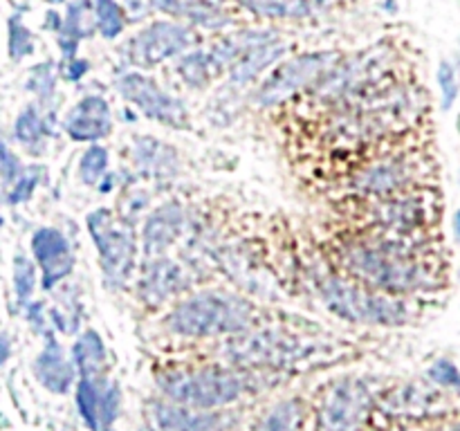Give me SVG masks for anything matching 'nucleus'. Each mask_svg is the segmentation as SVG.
I'll list each match as a JSON object with an SVG mask.
<instances>
[{
	"label": "nucleus",
	"mask_w": 460,
	"mask_h": 431,
	"mask_svg": "<svg viewBox=\"0 0 460 431\" xmlns=\"http://www.w3.org/2000/svg\"><path fill=\"white\" fill-rule=\"evenodd\" d=\"M85 229L97 250L103 283L111 290L126 287L142 254V241L135 232V223L121 218L111 207H97L85 216Z\"/></svg>",
	"instance_id": "obj_5"
},
{
	"label": "nucleus",
	"mask_w": 460,
	"mask_h": 431,
	"mask_svg": "<svg viewBox=\"0 0 460 431\" xmlns=\"http://www.w3.org/2000/svg\"><path fill=\"white\" fill-rule=\"evenodd\" d=\"M106 431H117V429H115V427H111V429H106Z\"/></svg>",
	"instance_id": "obj_52"
},
{
	"label": "nucleus",
	"mask_w": 460,
	"mask_h": 431,
	"mask_svg": "<svg viewBox=\"0 0 460 431\" xmlns=\"http://www.w3.org/2000/svg\"><path fill=\"white\" fill-rule=\"evenodd\" d=\"M436 84L440 92V110L449 112L460 97V57L456 58H440L436 67Z\"/></svg>",
	"instance_id": "obj_35"
},
{
	"label": "nucleus",
	"mask_w": 460,
	"mask_h": 431,
	"mask_svg": "<svg viewBox=\"0 0 460 431\" xmlns=\"http://www.w3.org/2000/svg\"><path fill=\"white\" fill-rule=\"evenodd\" d=\"M238 4L254 16L288 21V18H305L314 12L313 0H236Z\"/></svg>",
	"instance_id": "obj_29"
},
{
	"label": "nucleus",
	"mask_w": 460,
	"mask_h": 431,
	"mask_svg": "<svg viewBox=\"0 0 460 431\" xmlns=\"http://www.w3.org/2000/svg\"><path fill=\"white\" fill-rule=\"evenodd\" d=\"M70 355L75 359L76 371H79V380L81 377L94 380V377L108 375L106 341L94 328H85L84 332L76 335V339L72 341Z\"/></svg>",
	"instance_id": "obj_25"
},
{
	"label": "nucleus",
	"mask_w": 460,
	"mask_h": 431,
	"mask_svg": "<svg viewBox=\"0 0 460 431\" xmlns=\"http://www.w3.org/2000/svg\"><path fill=\"white\" fill-rule=\"evenodd\" d=\"M72 290L67 286V290L58 292L57 303L49 305V319H52L54 330L61 332V335L72 337L79 335V323H81V303L79 299H70Z\"/></svg>",
	"instance_id": "obj_33"
},
{
	"label": "nucleus",
	"mask_w": 460,
	"mask_h": 431,
	"mask_svg": "<svg viewBox=\"0 0 460 431\" xmlns=\"http://www.w3.org/2000/svg\"><path fill=\"white\" fill-rule=\"evenodd\" d=\"M418 164L420 162L411 155L385 157V160L373 162V164L358 171L353 178V189L362 196L373 198V200L398 196L416 182L413 178L418 175Z\"/></svg>",
	"instance_id": "obj_13"
},
{
	"label": "nucleus",
	"mask_w": 460,
	"mask_h": 431,
	"mask_svg": "<svg viewBox=\"0 0 460 431\" xmlns=\"http://www.w3.org/2000/svg\"><path fill=\"white\" fill-rule=\"evenodd\" d=\"M196 43L193 30L173 21H155L126 43L124 57L130 66L153 67L180 58Z\"/></svg>",
	"instance_id": "obj_10"
},
{
	"label": "nucleus",
	"mask_w": 460,
	"mask_h": 431,
	"mask_svg": "<svg viewBox=\"0 0 460 431\" xmlns=\"http://www.w3.org/2000/svg\"><path fill=\"white\" fill-rule=\"evenodd\" d=\"M288 52V45L281 40H274V43L259 45V48H252L250 52L243 54L241 58L232 63L227 67L229 84L232 85H247L254 79H259L265 70H272L279 63L283 61Z\"/></svg>",
	"instance_id": "obj_23"
},
{
	"label": "nucleus",
	"mask_w": 460,
	"mask_h": 431,
	"mask_svg": "<svg viewBox=\"0 0 460 431\" xmlns=\"http://www.w3.org/2000/svg\"><path fill=\"white\" fill-rule=\"evenodd\" d=\"M115 90L126 103L137 108L146 119L173 130L191 128V115H189L187 103L162 88L153 76L135 70L121 72L115 79Z\"/></svg>",
	"instance_id": "obj_9"
},
{
	"label": "nucleus",
	"mask_w": 460,
	"mask_h": 431,
	"mask_svg": "<svg viewBox=\"0 0 460 431\" xmlns=\"http://www.w3.org/2000/svg\"><path fill=\"white\" fill-rule=\"evenodd\" d=\"M429 382V380H427ZM443 389L436 384H420V382H409L398 386L377 400V407L385 416L394 418H425L429 413H438L443 404Z\"/></svg>",
	"instance_id": "obj_19"
},
{
	"label": "nucleus",
	"mask_w": 460,
	"mask_h": 431,
	"mask_svg": "<svg viewBox=\"0 0 460 431\" xmlns=\"http://www.w3.org/2000/svg\"><path fill=\"white\" fill-rule=\"evenodd\" d=\"M377 398L368 380L346 375L328 384L314 413V431H362Z\"/></svg>",
	"instance_id": "obj_6"
},
{
	"label": "nucleus",
	"mask_w": 460,
	"mask_h": 431,
	"mask_svg": "<svg viewBox=\"0 0 460 431\" xmlns=\"http://www.w3.org/2000/svg\"><path fill=\"white\" fill-rule=\"evenodd\" d=\"M57 128H61L57 108H45L40 103H30L13 119L12 137L30 155H43L45 148H48V139L57 135Z\"/></svg>",
	"instance_id": "obj_21"
},
{
	"label": "nucleus",
	"mask_w": 460,
	"mask_h": 431,
	"mask_svg": "<svg viewBox=\"0 0 460 431\" xmlns=\"http://www.w3.org/2000/svg\"><path fill=\"white\" fill-rule=\"evenodd\" d=\"M22 171H25V164L18 157V153H13L7 139H3L0 142V184H3V193L13 187V182L21 178Z\"/></svg>",
	"instance_id": "obj_41"
},
{
	"label": "nucleus",
	"mask_w": 460,
	"mask_h": 431,
	"mask_svg": "<svg viewBox=\"0 0 460 431\" xmlns=\"http://www.w3.org/2000/svg\"><path fill=\"white\" fill-rule=\"evenodd\" d=\"M130 160L139 178L162 182L178 175L180 153L169 142L153 137V135H137L130 146Z\"/></svg>",
	"instance_id": "obj_20"
},
{
	"label": "nucleus",
	"mask_w": 460,
	"mask_h": 431,
	"mask_svg": "<svg viewBox=\"0 0 460 431\" xmlns=\"http://www.w3.org/2000/svg\"><path fill=\"white\" fill-rule=\"evenodd\" d=\"M164 398L198 411H216L236 404L250 391L245 373L232 366L166 368L155 375Z\"/></svg>",
	"instance_id": "obj_4"
},
{
	"label": "nucleus",
	"mask_w": 460,
	"mask_h": 431,
	"mask_svg": "<svg viewBox=\"0 0 460 431\" xmlns=\"http://www.w3.org/2000/svg\"><path fill=\"white\" fill-rule=\"evenodd\" d=\"M148 420L157 431H229L238 416L227 409L198 411L160 395L148 402Z\"/></svg>",
	"instance_id": "obj_12"
},
{
	"label": "nucleus",
	"mask_w": 460,
	"mask_h": 431,
	"mask_svg": "<svg viewBox=\"0 0 460 431\" xmlns=\"http://www.w3.org/2000/svg\"><path fill=\"white\" fill-rule=\"evenodd\" d=\"M30 254L39 265L43 292H54L61 287L75 272V250L61 229L49 224L36 227L30 236Z\"/></svg>",
	"instance_id": "obj_11"
},
{
	"label": "nucleus",
	"mask_w": 460,
	"mask_h": 431,
	"mask_svg": "<svg viewBox=\"0 0 460 431\" xmlns=\"http://www.w3.org/2000/svg\"><path fill=\"white\" fill-rule=\"evenodd\" d=\"M97 30L106 40H115L126 30V9L119 0H94Z\"/></svg>",
	"instance_id": "obj_36"
},
{
	"label": "nucleus",
	"mask_w": 460,
	"mask_h": 431,
	"mask_svg": "<svg viewBox=\"0 0 460 431\" xmlns=\"http://www.w3.org/2000/svg\"><path fill=\"white\" fill-rule=\"evenodd\" d=\"M7 34H9L7 36V52H9V58H12L13 63L25 61L27 57H31V54H34L36 40H34V36H31L30 27L22 22L21 13H13V16H9Z\"/></svg>",
	"instance_id": "obj_37"
},
{
	"label": "nucleus",
	"mask_w": 460,
	"mask_h": 431,
	"mask_svg": "<svg viewBox=\"0 0 460 431\" xmlns=\"http://www.w3.org/2000/svg\"><path fill=\"white\" fill-rule=\"evenodd\" d=\"M117 178H119V175L112 173V171H108V173L103 175L102 182H99L94 189H97L99 193H112V191H115V187H119V184H121Z\"/></svg>",
	"instance_id": "obj_44"
},
{
	"label": "nucleus",
	"mask_w": 460,
	"mask_h": 431,
	"mask_svg": "<svg viewBox=\"0 0 460 431\" xmlns=\"http://www.w3.org/2000/svg\"><path fill=\"white\" fill-rule=\"evenodd\" d=\"M456 124H458V133H460V115H458V121H456Z\"/></svg>",
	"instance_id": "obj_50"
},
{
	"label": "nucleus",
	"mask_w": 460,
	"mask_h": 431,
	"mask_svg": "<svg viewBox=\"0 0 460 431\" xmlns=\"http://www.w3.org/2000/svg\"><path fill=\"white\" fill-rule=\"evenodd\" d=\"M431 384L440 386L443 391H452L460 398V366L452 357H438L429 364L425 373Z\"/></svg>",
	"instance_id": "obj_38"
},
{
	"label": "nucleus",
	"mask_w": 460,
	"mask_h": 431,
	"mask_svg": "<svg viewBox=\"0 0 460 431\" xmlns=\"http://www.w3.org/2000/svg\"><path fill=\"white\" fill-rule=\"evenodd\" d=\"M31 373H34L36 382L52 395L72 393V389L79 382L75 359H72V355L66 353V348H63L57 337L43 341L34 362H31Z\"/></svg>",
	"instance_id": "obj_18"
},
{
	"label": "nucleus",
	"mask_w": 460,
	"mask_h": 431,
	"mask_svg": "<svg viewBox=\"0 0 460 431\" xmlns=\"http://www.w3.org/2000/svg\"><path fill=\"white\" fill-rule=\"evenodd\" d=\"M447 431H460V425H456V427H449Z\"/></svg>",
	"instance_id": "obj_49"
},
{
	"label": "nucleus",
	"mask_w": 460,
	"mask_h": 431,
	"mask_svg": "<svg viewBox=\"0 0 460 431\" xmlns=\"http://www.w3.org/2000/svg\"><path fill=\"white\" fill-rule=\"evenodd\" d=\"M9 357H12V337L7 330H3V335H0V364L4 366Z\"/></svg>",
	"instance_id": "obj_45"
},
{
	"label": "nucleus",
	"mask_w": 460,
	"mask_h": 431,
	"mask_svg": "<svg viewBox=\"0 0 460 431\" xmlns=\"http://www.w3.org/2000/svg\"><path fill=\"white\" fill-rule=\"evenodd\" d=\"M225 359L243 368H283L305 357L304 341L279 330H247L225 341Z\"/></svg>",
	"instance_id": "obj_8"
},
{
	"label": "nucleus",
	"mask_w": 460,
	"mask_h": 431,
	"mask_svg": "<svg viewBox=\"0 0 460 431\" xmlns=\"http://www.w3.org/2000/svg\"><path fill=\"white\" fill-rule=\"evenodd\" d=\"M146 207H148L146 193L142 191L124 193V200L119 202V211H117V214H119L121 218L130 220V223H137V218L146 211Z\"/></svg>",
	"instance_id": "obj_42"
},
{
	"label": "nucleus",
	"mask_w": 460,
	"mask_h": 431,
	"mask_svg": "<svg viewBox=\"0 0 460 431\" xmlns=\"http://www.w3.org/2000/svg\"><path fill=\"white\" fill-rule=\"evenodd\" d=\"M48 178V169L43 164H27L22 171L21 178L13 182V187L9 191L3 193V200L7 207H21L25 202H30L34 198L36 189L43 184V180Z\"/></svg>",
	"instance_id": "obj_34"
},
{
	"label": "nucleus",
	"mask_w": 460,
	"mask_h": 431,
	"mask_svg": "<svg viewBox=\"0 0 460 431\" xmlns=\"http://www.w3.org/2000/svg\"><path fill=\"white\" fill-rule=\"evenodd\" d=\"M304 420L305 407L299 398L281 400L256 420L252 431H301Z\"/></svg>",
	"instance_id": "obj_27"
},
{
	"label": "nucleus",
	"mask_w": 460,
	"mask_h": 431,
	"mask_svg": "<svg viewBox=\"0 0 460 431\" xmlns=\"http://www.w3.org/2000/svg\"><path fill=\"white\" fill-rule=\"evenodd\" d=\"M413 236L400 233H373L337 247V259L353 281L364 283L389 295L407 296L425 290L434 283L436 269L422 259L418 245L409 241Z\"/></svg>",
	"instance_id": "obj_1"
},
{
	"label": "nucleus",
	"mask_w": 460,
	"mask_h": 431,
	"mask_svg": "<svg viewBox=\"0 0 460 431\" xmlns=\"http://www.w3.org/2000/svg\"><path fill=\"white\" fill-rule=\"evenodd\" d=\"M458 54H460V36H458Z\"/></svg>",
	"instance_id": "obj_51"
},
{
	"label": "nucleus",
	"mask_w": 460,
	"mask_h": 431,
	"mask_svg": "<svg viewBox=\"0 0 460 431\" xmlns=\"http://www.w3.org/2000/svg\"><path fill=\"white\" fill-rule=\"evenodd\" d=\"M319 299L335 317L359 326L402 328L413 319L409 301L400 295L376 290L346 274H319L314 281Z\"/></svg>",
	"instance_id": "obj_3"
},
{
	"label": "nucleus",
	"mask_w": 460,
	"mask_h": 431,
	"mask_svg": "<svg viewBox=\"0 0 460 431\" xmlns=\"http://www.w3.org/2000/svg\"><path fill=\"white\" fill-rule=\"evenodd\" d=\"M175 75L189 90L202 92L223 75V70L216 63L211 49H191L175 61Z\"/></svg>",
	"instance_id": "obj_26"
},
{
	"label": "nucleus",
	"mask_w": 460,
	"mask_h": 431,
	"mask_svg": "<svg viewBox=\"0 0 460 431\" xmlns=\"http://www.w3.org/2000/svg\"><path fill=\"white\" fill-rule=\"evenodd\" d=\"M111 171V151L103 144H88L79 157L76 178L84 187H97L103 175Z\"/></svg>",
	"instance_id": "obj_32"
},
{
	"label": "nucleus",
	"mask_w": 460,
	"mask_h": 431,
	"mask_svg": "<svg viewBox=\"0 0 460 431\" xmlns=\"http://www.w3.org/2000/svg\"><path fill=\"white\" fill-rule=\"evenodd\" d=\"M61 130L76 144H99L115 130L112 106L103 94H84L61 117Z\"/></svg>",
	"instance_id": "obj_14"
},
{
	"label": "nucleus",
	"mask_w": 460,
	"mask_h": 431,
	"mask_svg": "<svg viewBox=\"0 0 460 431\" xmlns=\"http://www.w3.org/2000/svg\"><path fill=\"white\" fill-rule=\"evenodd\" d=\"M21 314L25 317V321L30 323L31 332L36 337H40L43 341H49L57 337V330L52 326V319H49V305H45V301H34L31 299L30 303L22 305Z\"/></svg>",
	"instance_id": "obj_39"
},
{
	"label": "nucleus",
	"mask_w": 460,
	"mask_h": 431,
	"mask_svg": "<svg viewBox=\"0 0 460 431\" xmlns=\"http://www.w3.org/2000/svg\"><path fill=\"white\" fill-rule=\"evenodd\" d=\"M39 265L31 256L18 251L12 260V290L16 296L18 308L30 303L36 295V286H40V274H36Z\"/></svg>",
	"instance_id": "obj_31"
},
{
	"label": "nucleus",
	"mask_w": 460,
	"mask_h": 431,
	"mask_svg": "<svg viewBox=\"0 0 460 431\" xmlns=\"http://www.w3.org/2000/svg\"><path fill=\"white\" fill-rule=\"evenodd\" d=\"M45 27H48L49 31H54V36H57L58 31H61V27H63V16H61V13H57V12H48V13H45Z\"/></svg>",
	"instance_id": "obj_46"
},
{
	"label": "nucleus",
	"mask_w": 460,
	"mask_h": 431,
	"mask_svg": "<svg viewBox=\"0 0 460 431\" xmlns=\"http://www.w3.org/2000/svg\"><path fill=\"white\" fill-rule=\"evenodd\" d=\"M106 377V375H103ZM103 377H81L75 386V404L81 420L90 431H102V380Z\"/></svg>",
	"instance_id": "obj_28"
},
{
	"label": "nucleus",
	"mask_w": 460,
	"mask_h": 431,
	"mask_svg": "<svg viewBox=\"0 0 460 431\" xmlns=\"http://www.w3.org/2000/svg\"><path fill=\"white\" fill-rule=\"evenodd\" d=\"M58 63L54 61H40L27 72L25 90L36 99V103L45 108H54V97H57L58 85Z\"/></svg>",
	"instance_id": "obj_30"
},
{
	"label": "nucleus",
	"mask_w": 460,
	"mask_h": 431,
	"mask_svg": "<svg viewBox=\"0 0 460 431\" xmlns=\"http://www.w3.org/2000/svg\"><path fill=\"white\" fill-rule=\"evenodd\" d=\"M341 58L344 57L340 52H305L281 61L261 81V85L252 94V101L259 108L283 106L296 94L313 88Z\"/></svg>",
	"instance_id": "obj_7"
},
{
	"label": "nucleus",
	"mask_w": 460,
	"mask_h": 431,
	"mask_svg": "<svg viewBox=\"0 0 460 431\" xmlns=\"http://www.w3.org/2000/svg\"><path fill=\"white\" fill-rule=\"evenodd\" d=\"M137 431H157V429L151 425V422H146V425H139Z\"/></svg>",
	"instance_id": "obj_48"
},
{
	"label": "nucleus",
	"mask_w": 460,
	"mask_h": 431,
	"mask_svg": "<svg viewBox=\"0 0 460 431\" xmlns=\"http://www.w3.org/2000/svg\"><path fill=\"white\" fill-rule=\"evenodd\" d=\"M97 30V16H94V0H72L63 16V27L57 34V48L61 58L79 57V43L84 39H93Z\"/></svg>",
	"instance_id": "obj_22"
},
{
	"label": "nucleus",
	"mask_w": 460,
	"mask_h": 431,
	"mask_svg": "<svg viewBox=\"0 0 460 431\" xmlns=\"http://www.w3.org/2000/svg\"><path fill=\"white\" fill-rule=\"evenodd\" d=\"M121 413V389L111 377L102 380V431L115 427Z\"/></svg>",
	"instance_id": "obj_40"
},
{
	"label": "nucleus",
	"mask_w": 460,
	"mask_h": 431,
	"mask_svg": "<svg viewBox=\"0 0 460 431\" xmlns=\"http://www.w3.org/2000/svg\"><path fill=\"white\" fill-rule=\"evenodd\" d=\"M58 70H61V76L66 81H70V84H79V81L90 72V61L84 57L61 58V63H58Z\"/></svg>",
	"instance_id": "obj_43"
},
{
	"label": "nucleus",
	"mask_w": 460,
	"mask_h": 431,
	"mask_svg": "<svg viewBox=\"0 0 460 431\" xmlns=\"http://www.w3.org/2000/svg\"><path fill=\"white\" fill-rule=\"evenodd\" d=\"M148 3L169 16L187 18L193 25H200L205 30H225L232 25V18L209 0H148Z\"/></svg>",
	"instance_id": "obj_24"
},
{
	"label": "nucleus",
	"mask_w": 460,
	"mask_h": 431,
	"mask_svg": "<svg viewBox=\"0 0 460 431\" xmlns=\"http://www.w3.org/2000/svg\"><path fill=\"white\" fill-rule=\"evenodd\" d=\"M422 193H398V196L377 198L371 209V220L380 232L416 236L427 224V207Z\"/></svg>",
	"instance_id": "obj_16"
},
{
	"label": "nucleus",
	"mask_w": 460,
	"mask_h": 431,
	"mask_svg": "<svg viewBox=\"0 0 460 431\" xmlns=\"http://www.w3.org/2000/svg\"><path fill=\"white\" fill-rule=\"evenodd\" d=\"M139 299L148 305H162L189 287V274L178 260L157 256L142 263L139 277Z\"/></svg>",
	"instance_id": "obj_17"
},
{
	"label": "nucleus",
	"mask_w": 460,
	"mask_h": 431,
	"mask_svg": "<svg viewBox=\"0 0 460 431\" xmlns=\"http://www.w3.org/2000/svg\"><path fill=\"white\" fill-rule=\"evenodd\" d=\"M256 308L250 299L236 292L198 290L184 296L166 314V328L173 335L189 339L234 337L254 328Z\"/></svg>",
	"instance_id": "obj_2"
},
{
	"label": "nucleus",
	"mask_w": 460,
	"mask_h": 431,
	"mask_svg": "<svg viewBox=\"0 0 460 431\" xmlns=\"http://www.w3.org/2000/svg\"><path fill=\"white\" fill-rule=\"evenodd\" d=\"M452 232H454V238L460 242V209L454 211L452 216Z\"/></svg>",
	"instance_id": "obj_47"
},
{
	"label": "nucleus",
	"mask_w": 460,
	"mask_h": 431,
	"mask_svg": "<svg viewBox=\"0 0 460 431\" xmlns=\"http://www.w3.org/2000/svg\"><path fill=\"white\" fill-rule=\"evenodd\" d=\"M187 209L175 200L164 202V205L155 207L148 216H144L142 232H139L144 260L166 256V251L187 232Z\"/></svg>",
	"instance_id": "obj_15"
}]
</instances>
